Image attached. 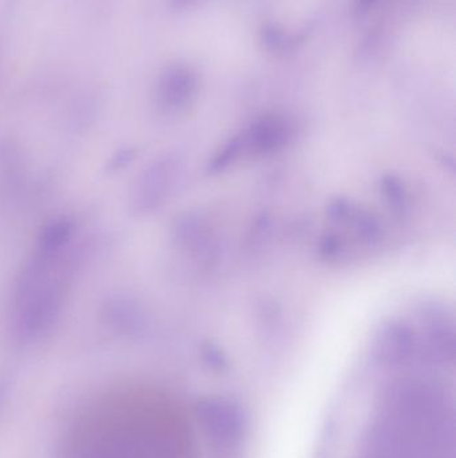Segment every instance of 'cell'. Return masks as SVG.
<instances>
[{"label":"cell","instance_id":"obj_1","mask_svg":"<svg viewBox=\"0 0 456 458\" xmlns=\"http://www.w3.org/2000/svg\"><path fill=\"white\" fill-rule=\"evenodd\" d=\"M93 245L83 240L51 266L27 279L12 282L9 298L10 330L25 345L50 334L62 316L73 280L88 260Z\"/></svg>","mask_w":456,"mask_h":458},{"label":"cell","instance_id":"obj_2","mask_svg":"<svg viewBox=\"0 0 456 458\" xmlns=\"http://www.w3.org/2000/svg\"><path fill=\"white\" fill-rule=\"evenodd\" d=\"M185 162L174 151L151 159L138 175L128 192V212L135 217H148L162 208L174 195L183 176Z\"/></svg>","mask_w":456,"mask_h":458},{"label":"cell","instance_id":"obj_3","mask_svg":"<svg viewBox=\"0 0 456 458\" xmlns=\"http://www.w3.org/2000/svg\"><path fill=\"white\" fill-rule=\"evenodd\" d=\"M194 412L201 431L214 446L232 449L245 437V413L240 404L230 398L221 395L201 398Z\"/></svg>","mask_w":456,"mask_h":458},{"label":"cell","instance_id":"obj_4","mask_svg":"<svg viewBox=\"0 0 456 458\" xmlns=\"http://www.w3.org/2000/svg\"><path fill=\"white\" fill-rule=\"evenodd\" d=\"M198 93L197 75L190 67L173 65L157 81L154 105L166 119H177L190 109Z\"/></svg>","mask_w":456,"mask_h":458},{"label":"cell","instance_id":"obj_5","mask_svg":"<svg viewBox=\"0 0 456 458\" xmlns=\"http://www.w3.org/2000/svg\"><path fill=\"white\" fill-rule=\"evenodd\" d=\"M99 313L104 326L122 337H140L149 327L148 310L132 294H110L102 303Z\"/></svg>","mask_w":456,"mask_h":458},{"label":"cell","instance_id":"obj_6","mask_svg":"<svg viewBox=\"0 0 456 458\" xmlns=\"http://www.w3.org/2000/svg\"><path fill=\"white\" fill-rule=\"evenodd\" d=\"M241 154L264 156L276 153L287 146L292 138L290 122L276 114L259 117L245 132L238 135Z\"/></svg>","mask_w":456,"mask_h":458},{"label":"cell","instance_id":"obj_7","mask_svg":"<svg viewBox=\"0 0 456 458\" xmlns=\"http://www.w3.org/2000/svg\"><path fill=\"white\" fill-rule=\"evenodd\" d=\"M415 352V335L402 322H390L380 327L374 340V355L383 366H400Z\"/></svg>","mask_w":456,"mask_h":458},{"label":"cell","instance_id":"obj_8","mask_svg":"<svg viewBox=\"0 0 456 458\" xmlns=\"http://www.w3.org/2000/svg\"><path fill=\"white\" fill-rule=\"evenodd\" d=\"M26 187V159L15 138L0 137V201L7 204L19 198Z\"/></svg>","mask_w":456,"mask_h":458},{"label":"cell","instance_id":"obj_9","mask_svg":"<svg viewBox=\"0 0 456 458\" xmlns=\"http://www.w3.org/2000/svg\"><path fill=\"white\" fill-rule=\"evenodd\" d=\"M137 149L135 146H122V148L117 149L110 157L109 161L106 164V170L110 174H117L120 170L126 169L128 165L133 164L135 159H137Z\"/></svg>","mask_w":456,"mask_h":458},{"label":"cell","instance_id":"obj_10","mask_svg":"<svg viewBox=\"0 0 456 458\" xmlns=\"http://www.w3.org/2000/svg\"><path fill=\"white\" fill-rule=\"evenodd\" d=\"M385 190H387L388 198L392 201L395 206H403V198H405V193H403L402 185L397 180L390 179L385 182Z\"/></svg>","mask_w":456,"mask_h":458},{"label":"cell","instance_id":"obj_11","mask_svg":"<svg viewBox=\"0 0 456 458\" xmlns=\"http://www.w3.org/2000/svg\"><path fill=\"white\" fill-rule=\"evenodd\" d=\"M4 392H6V387H4V384H0V402L4 400Z\"/></svg>","mask_w":456,"mask_h":458}]
</instances>
